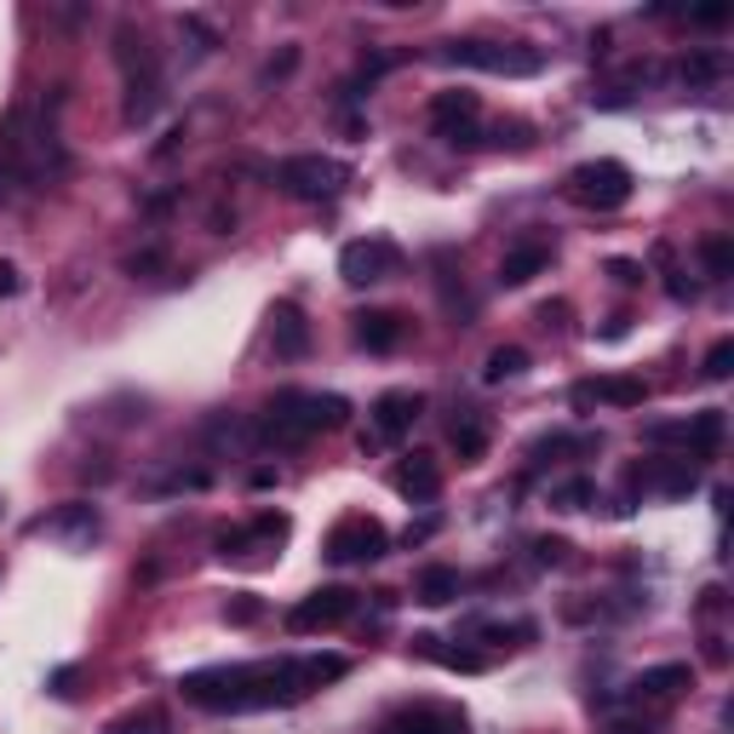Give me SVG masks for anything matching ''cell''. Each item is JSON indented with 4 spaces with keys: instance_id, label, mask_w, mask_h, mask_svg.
<instances>
[{
    "instance_id": "1",
    "label": "cell",
    "mask_w": 734,
    "mask_h": 734,
    "mask_svg": "<svg viewBox=\"0 0 734 734\" xmlns=\"http://www.w3.org/2000/svg\"><path fill=\"white\" fill-rule=\"evenodd\" d=\"M350 671L345 654H305V660H259V666H213L190 671L179 689L201 712H264V705H293L321 682H339Z\"/></svg>"
},
{
    "instance_id": "2",
    "label": "cell",
    "mask_w": 734,
    "mask_h": 734,
    "mask_svg": "<svg viewBox=\"0 0 734 734\" xmlns=\"http://www.w3.org/2000/svg\"><path fill=\"white\" fill-rule=\"evenodd\" d=\"M350 419V402L334 396V391H275L264 402V414L259 425H252V437H259L264 448H298V442H310L321 437V430H339Z\"/></svg>"
},
{
    "instance_id": "3",
    "label": "cell",
    "mask_w": 734,
    "mask_h": 734,
    "mask_svg": "<svg viewBox=\"0 0 734 734\" xmlns=\"http://www.w3.org/2000/svg\"><path fill=\"white\" fill-rule=\"evenodd\" d=\"M442 64H453V69H483V75H540L545 69V53L540 46H522V41H448L442 53H437Z\"/></svg>"
},
{
    "instance_id": "4",
    "label": "cell",
    "mask_w": 734,
    "mask_h": 734,
    "mask_svg": "<svg viewBox=\"0 0 734 734\" xmlns=\"http://www.w3.org/2000/svg\"><path fill=\"white\" fill-rule=\"evenodd\" d=\"M568 195L579 201V207H591V213H614L631 201V167L625 161H579L568 172Z\"/></svg>"
},
{
    "instance_id": "5",
    "label": "cell",
    "mask_w": 734,
    "mask_h": 734,
    "mask_svg": "<svg viewBox=\"0 0 734 734\" xmlns=\"http://www.w3.org/2000/svg\"><path fill=\"white\" fill-rule=\"evenodd\" d=\"M345 179H350V167L334 161V156H287L282 167H275V184H282L287 195H298V201H327V195H339Z\"/></svg>"
},
{
    "instance_id": "6",
    "label": "cell",
    "mask_w": 734,
    "mask_h": 734,
    "mask_svg": "<svg viewBox=\"0 0 734 734\" xmlns=\"http://www.w3.org/2000/svg\"><path fill=\"white\" fill-rule=\"evenodd\" d=\"M385 551H391L385 522H379V517H362V511L339 517L334 534H327V556H334V563H379Z\"/></svg>"
},
{
    "instance_id": "7",
    "label": "cell",
    "mask_w": 734,
    "mask_h": 734,
    "mask_svg": "<svg viewBox=\"0 0 734 734\" xmlns=\"http://www.w3.org/2000/svg\"><path fill=\"white\" fill-rule=\"evenodd\" d=\"M396 270H402V252H396V241H385V236H368V241H345V247H339V275H345L350 287L391 282Z\"/></svg>"
},
{
    "instance_id": "8",
    "label": "cell",
    "mask_w": 734,
    "mask_h": 734,
    "mask_svg": "<svg viewBox=\"0 0 734 734\" xmlns=\"http://www.w3.org/2000/svg\"><path fill=\"white\" fill-rule=\"evenodd\" d=\"M350 614H357V591H345V586H321L310 591L305 602H293V614H287V631H327V625H345Z\"/></svg>"
},
{
    "instance_id": "9",
    "label": "cell",
    "mask_w": 734,
    "mask_h": 734,
    "mask_svg": "<svg viewBox=\"0 0 734 734\" xmlns=\"http://www.w3.org/2000/svg\"><path fill=\"white\" fill-rule=\"evenodd\" d=\"M631 488H654V494H666V499H682V494H695L700 488V465L682 453V460H648V465H631Z\"/></svg>"
},
{
    "instance_id": "10",
    "label": "cell",
    "mask_w": 734,
    "mask_h": 734,
    "mask_svg": "<svg viewBox=\"0 0 734 734\" xmlns=\"http://www.w3.org/2000/svg\"><path fill=\"white\" fill-rule=\"evenodd\" d=\"M419 414H425V396L419 391H385V396L373 402V437L379 442H402L419 425Z\"/></svg>"
},
{
    "instance_id": "11",
    "label": "cell",
    "mask_w": 734,
    "mask_h": 734,
    "mask_svg": "<svg viewBox=\"0 0 734 734\" xmlns=\"http://www.w3.org/2000/svg\"><path fill=\"white\" fill-rule=\"evenodd\" d=\"M476 92H437L430 98V121H437V133L448 138V144H476V133H471V121H476Z\"/></svg>"
},
{
    "instance_id": "12",
    "label": "cell",
    "mask_w": 734,
    "mask_h": 734,
    "mask_svg": "<svg viewBox=\"0 0 734 734\" xmlns=\"http://www.w3.org/2000/svg\"><path fill=\"white\" fill-rule=\"evenodd\" d=\"M695 682V671L682 666V660H671V666H648L637 682H631V700L637 705H671L682 689H689Z\"/></svg>"
},
{
    "instance_id": "13",
    "label": "cell",
    "mask_w": 734,
    "mask_h": 734,
    "mask_svg": "<svg viewBox=\"0 0 734 734\" xmlns=\"http://www.w3.org/2000/svg\"><path fill=\"white\" fill-rule=\"evenodd\" d=\"M270 345H275V357H287V362L310 357V321L298 305H287V298L270 310Z\"/></svg>"
},
{
    "instance_id": "14",
    "label": "cell",
    "mask_w": 734,
    "mask_h": 734,
    "mask_svg": "<svg viewBox=\"0 0 734 734\" xmlns=\"http://www.w3.org/2000/svg\"><path fill=\"white\" fill-rule=\"evenodd\" d=\"M379 734H465V718L442 712V705H402L396 718H385Z\"/></svg>"
},
{
    "instance_id": "15",
    "label": "cell",
    "mask_w": 734,
    "mask_h": 734,
    "mask_svg": "<svg viewBox=\"0 0 734 734\" xmlns=\"http://www.w3.org/2000/svg\"><path fill=\"white\" fill-rule=\"evenodd\" d=\"M396 494L414 499V505H430V499H437V494H442L437 460H430V453H408V460L396 465Z\"/></svg>"
},
{
    "instance_id": "16",
    "label": "cell",
    "mask_w": 734,
    "mask_h": 734,
    "mask_svg": "<svg viewBox=\"0 0 734 734\" xmlns=\"http://www.w3.org/2000/svg\"><path fill=\"white\" fill-rule=\"evenodd\" d=\"M35 528H41V534H53V540H75V545H87V540H92V534H98V528H104V522H98V505L75 499V505H64V511L41 517Z\"/></svg>"
},
{
    "instance_id": "17",
    "label": "cell",
    "mask_w": 734,
    "mask_h": 734,
    "mask_svg": "<svg viewBox=\"0 0 734 734\" xmlns=\"http://www.w3.org/2000/svg\"><path fill=\"white\" fill-rule=\"evenodd\" d=\"M350 321H357V345L373 350V357H391V350L402 345V334H408V321H402L396 310H362Z\"/></svg>"
},
{
    "instance_id": "18",
    "label": "cell",
    "mask_w": 734,
    "mask_h": 734,
    "mask_svg": "<svg viewBox=\"0 0 734 734\" xmlns=\"http://www.w3.org/2000/svg\"><path fill=\"white\" fill-rule=\"evenodd\" d=\"M545 264H551V241H517L499 259V287H528Z\"/></svg>"
},
{
    "instance_id": "19",
    "label": "cell",
    "mask_w": 734,
    "mask_h": 734,
    "mask_svg": "<svg viewBox=\"0 0 734 734\" xmlns=\"http://www.w3.org/2000/svg\"><path fill=\"white\" fill-rule=\"evenodd\" d=\"M448 442H453V453H460V465H476L488 453V425H483V414L476 408H460V419L448 425Z\"/></svg>"
},
{
    "instance_id": "20",
    "label": "cell",
    "mask_w": 734,
    "mask_h": 734,
    "mask_svg": "<svg viewBox=\"0 0 734 734\" xmlns=\"http://www.w3.org/2000/svg\"><path fill=\"white\" fill-rule=\"evenodd\" d=\"M460 591H465V579H460V568H448V563H430V568H419V579H414V597L430 602V609H442V602H453Z\"/></svg>"
},
{
    "instance_id": "21",
    "label": "cell",
    "mask_w": 734,
    "mask_h": 734,
    "mask_svg": "<svg viewBox=\"0 0 734 734\" xmlns=\"http://www.w3.org/2000/svg\"><path fill=\"white\" fill-rule=\"evenodd\" d=\"M723 430H729L723 408H705V414H695V419H682V442H689L700 460H705V453H718V448H723Z\"/></svg>"
},
{
    "instance_id": "22",
    "label": "cell",
    "mask_w": 734,
    "mask_h": 734,
    "mask_svg": "<svg viewBox=\"0 0 734 734\" xmlns=\"http://www.w3.org/2000/svg\"><path fill=\"white\" fill-rule=\"evenodd\" d=\"M643 396H648V385L643 379H625V373L597 379L591 385V402H609V408H643Z\"/></svg>"
},
{
    "instance_id": "23",
    "label": "cell",
    "mask_w": 734,
    "mask_h": 734,
    "mask_svg": "<svg viewBox=\"0 0 734 734\" xmlns=\"http://www.w3.org/2000/svg\"><path fill=\"white\" fill-rule=\"evenodd\" d=\"M517 373H528V350H522V345L488 350V362H483V379H488V385H505V379H517Z\"/></svg>"
},
{
    "instance_id": "24",
    "label": "cell",
    "mask_w": 734,
    "mask_h": 734,
    "mask_svg": "<svg viewBox=\"0 0 734 734\" xmlns=\"http://www.w3.org/2000/svg\"><path fill=\"white\" fill-rule=\"evenodd\" d=\"M156 110H161V81H126V121L144 126Z\"/></svg>"
},
{
    "instance_id": "25",
    "label": "cell",
    "mask_w": 734,
    "mask_h": 734,
    "mask_svg": "<svg viewBox=\"0 0 734 734\" xmlns=\"http://www.w3.org/2000/svg\"><path fill=\"white\" fill-rule=\"evenodd\" d=\"M700 264H705V275H712V282L734 275V241H729V236H705V241H700Z\"/></svg>"
},
{
    "instance_id": "26",
    "label": "cell",
    "mask_w": 734,
    "mask_h": 734,
    "mask_svg": "<svg viewBox=\"0 0 734 734\" xmlns=\"http://www.w3.org/2000/svg\"><path fill=\"white\" fill-rule=\"evenodd\" d=\"M104 734H167V718H161V705H144V712H126V718H115Z\"/></svg>"
},
{
    "instance_id": "27",
    "label": "cell",
    "mask_w": 734,
    "mask_h": 734,
    "mask_svg": "<svg viewBox=\"0 0 734 734\" xmlns=\"http://www.w3.org/2000/svg\"><path fill=\"white\" fill-rule=\"evenodd\" d=\"M419 654H430V660H442L453 671H483V654H471V648H437V637H414Z\"/></svg>"
},
{
    "instance_id": "28",
    "label": "cell",
    "mask_w": 734,
    "mask_h": 734,
    "mask_svg": "<svg viewBox=\"0 0 734 734\" xmlns=\"http://www.w3.org/2000/svg\"><path fill=\"white\" fill-rule=\"evenodd\" d=\"M591 499H597V483H591V476H568V483L551 494V505H556V511H586Z\"/></svg>"
},
{
    "instance_id": "29",
    "label": "cell",
    "mask_w": 734,
    "mask_h": 734,
    "mask_svg": "<svg viewBox=\"0 0 734 734\" xmlns=\"http://www.w3.org/2000/svg\"><path fill=\"white\" fill-rule=\"evenodd\" d=\"M682 81H718L723 75V53H695V58H682Z\"/></svg>"
},
{
    "instance_id": "30",
    "label": "cell",
    "mask_w": 734,
    "mask_h": 734,
    "mask_svg": "<svg viewBox=\"0 0 734 734\" xmlns=\"http://www.w3.org/2000/svg\"><path fill=\"white\" fill-rule=\"evenodd\" d=\"M734 373V339H718L705 350V379H729Z\"/></svg>"
},
{
    "instance_id": "31",
    "label": "cell",
    "mask_w": 734,
    "mask_h": 734,
    "mask_svg": "<svg viewBox=\"0 0 734 734\" xmlns=\"http://www.w3.org/2000/svg\"><path fill=\"white\" fill-rule=\"evenodd\" d=\"M259 614H264V602H259V597H236V602H224V620H230V625H252Z\"/></svg>"
},
{
    "instance_id": "32",
    "label": "cell",
    "mask_w": 734,
    "mask_h": 734,
    "mask_svg": "<svg viewBox=\"0 0 734 734\" xmlns=\"http://www.w3.org/2000/svg\"><path fill=\"white\" fill-rule=\"evenodd\" d=\"M568 556V540H534V563L540 568H556Z\"/></svg>"
},
{
    "instance_id": "33",
    "label": "cell",
    "mask_w": 734,
    "mask_h": 734,
    "mask_svg": "<svg viewBox=\"0 0 734 734\" xmlns=\"http://www.w3.org/2000/svg\"><path fill=\"white\" fill-rule=\"evenodd\" d=\"M609 275H614L620 287H637L643 282V264L637 259H609Z\"/></svg>"
},
{
    "instance_id": "34",
    "label": "cell",
    "mask_w": 734,
    "mask_h": 734,
    "mask_svg": "<svg viewBox=\"0 0 734 734\" xmlns=\"http://www.w3.org/2000/svg\"><path fill=\"white\" fill-rule=\"evenodd\" d=\"M695 23H700V30H723V23H729V7H700Z\"/></svg>"
},
{
    "instance_id": "35",
    "label": "cell",
    "mask_w": 734,
    "mask_h": 734,
    "mask_svg": "<svg viewBox=\"0 0 734 734\" xmlns=\"http://www.w3.org/2000/svg\"><path fill=\"white\" fill-rule=\"evenodd\" d=\"M293 64H298V53H293V46H287V53H282V58H270V64H264V81H275V75H287Z\"/></svg>"
},
{
    "instance_id": "36",
    "label": "cell",
    "mask_w": 734,
    "mask_h": 734,
    "mask_svg": "<svg viewBox=\"0 0 734 734\" xmlns=\"http://www.w3.org/2000/svg\"><path fill=\"white\" fill-rule=\"evenodd\" d=\"M12 293H18V264L0 259V298H12Z\"/></svg>"
},
{
    "instance_id": "37",
    "label": "cell",
    "mask_w": 734,
    "mask_h": 734,
    "mask_svg": "<svg viewBox=\"0 0 734 734\" xmlns=\"http://www.w3.org/2000/svg\"><path fill=\"white\" fill-rule=\"evenodd\" d=\"M614 734H654V723H648V718H643V723L625 718V723H614Z\"/></svg>"
}]
</instances>
